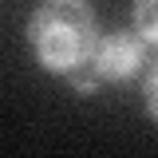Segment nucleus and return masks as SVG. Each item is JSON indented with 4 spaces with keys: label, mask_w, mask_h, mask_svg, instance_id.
<instances>
[{
    "label": "nucleus",
    "mask_w": 158,
    "mask_h": 158,
    "mask_svg": "<svg viewBox=\"0 0 158 158\" xmlns=\"http://www.w3.org/2000/svg\"><path fill=\"white\" fill-rule=\"evenodd\" d=\"M131 24H135V32L142 36V44L158 48V0H135Z\"/></svg>",
    "instance_id": "3"
},
{
    "label": "nucleus",
    "mask_w": 158,
    "mask_h": 158,
    "mask_svg": "<svg viewBox=\"0 0 158 158\" xmlns=\"http://www.w3.org/2000/svg\"><path fill=\"white\" fill-rule=\"evenodd\" d=\"M67 83L75 87L79 95H91V91H95V87H99V79H95V71H91L87 63H83V67H75V71L67 75Z\"/></svg>",
    "instance_id": "5"
},
{
    "label": "nucleus",
    "mask_w": 158,
    "mask_h": 158,
    "mask_svg": "<svg viewBox=\"0 0 158 158\" xmlns=\"http://www.w3.org/2000/svg\"><path fill=\"white\" fill-rule=\"evenodd\" d=\"M28 44L36 52L44 71L71 75L91 59L95 48V12L87 0H44L36 12L28 16Z\"/></svg>",
    "instance_id": "1"
},
{
    "label": "nucleus",
    "mask_w": 158,
    "mask_h": 158,
    "mask_svg": "<svg viewBox=\"0 0 158 158\" xmlns=\"http://www.w3.org/2000/svg\"><path fill=\"white\" fill-rule=\"evenodd\" d=\"M142 99H146V115L158 123V56L146 59L142 67Z\"/></svg>",
    "instance_id": "4"
},
{
    "label": "nucleus",
    "mask_w": 158,
    "mask_h": 158,
    "mask_svg": "<svg viewBox=\"0 0 158 158\" xmlns=\"http://www.w3.org/2000/svg\"><path fill=\"white\" fill-rule=\"evenodd\" d=\"M87 67L95 71L99 83H127L146 67V44L135 28L131 32H103V36H95Z\"/></svg>",
    "instance_id": "2"
}]
</instances>
